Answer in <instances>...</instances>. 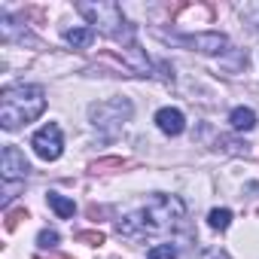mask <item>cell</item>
<instances>
[{"mask_svg":"<svg viewBox=\"0 0 259 259\" xmlns=\"http://www.w3.org/2000/svg\"><path fill=\"white\" fill-rule=\"evenodd\" d=\"M183 220H186V207L177 195H153L147 201V207L122 217L116 223V229L125 238H153V235L180 229Z\"/></svg>","mask_w":259,"mask_h":259,"instance_id":"1","label":"cell"},{"mask_svg":"<svg viewBox=\"0 0 259 259\" xmlns=\"http://www.w3.org/2000/svg\"><path fill=\"white\" fill-rule=\"evenodd\" d=\"M43 110H46L43 85L16 82V85H7L4 95H0V125H4V132H16L19 125L34 122Z\"/></svg>","mask_w":259,"mask_h":259,"instance_id":"2","label":"cell"},{"mask_svg":"<svg viewBox=\"0 0 259 259\" xmlns=\"http://www.w3.org/2000/svg\"><path fill=\"white\" fill-rule=\"evenodd\" d=\"M76 10L89 19V25H95V31L107 34L116 43H125V49L135 46V28L128 25L119 4H76Z\"/></svg>","mask_w":259,"mask_h":259,"instance_id":"3","label":"cell"},{"mask_svg":"<svg viewBox=\"0 0 259 259\" xmlns=\"http://www.w3.org/2000/svg\"><path fill=\"white\" fill-rule=\"evenodd\" d=\"M135 107L128 98H110V101H101V104H92L89 107V119L95 128H104L107 135H116L119 128L132 119Z\"/></svg>","mask_w":259,"mask_h":259,"instance_id":"4","label":"cell"},{"mask_svg":"<svg viewBox=\"0 0 259 259\" xmlns=\"http://www.w3.org/2000/svg\"><path fill=\"white\" fill-rule=\"evenodd\" d=\"M31 147H34V153H37L43 162H55V159H61V153H64L61 128H58L55 122H46L40 132L31 138Z\"/></svg>","mask_w":259,"mask_h":259,"instance_id":"5","label":"cell"},{"mask_svg":"<svg viewBox=\"0 0 259 259\" xmlns=\"http://www.w3.org/2000/svg\"><path fill=\"white\" fill-rule=\"evenodd\" d=\"M31 174V165L25 159V153L19 147H4V159H0V177H4L7 186H13L16 180H25Z\"/></svg>","mask_w":259,"mask_h":259,"instance_id":"6","label":"cell"},{"mask_svg":"<svg viewBox=\"0 0 259 259\" xmlns=\"http://www.w3.org/2000/svg\"><path fill=\"white\" fill-rule=\"evenodd\" d=\"M183 46L189 49H198L204 55H220L229 49V37L220 34V31H201V34H186V37H177Z\"/></svg>","mask_w":259,"mask_h":259,"instance_id":"7","label":"cell"},{"mask_svg":"<svg viewBox=\"0 0 259 259\" xmlns=\"http://www.w3.org/2000/svg\"><path fill=\"white\" fill-rule=\"evenodd\" d=\"M156 125H159V132L168 135V138H177L186 132V116L177 110V107H162L156 113Z\"/></svg>","mask_w":259,"mask_h":259,"instance_id":"8","label":"cell"},{"mask_svg":"<svg viewBox=\"0 0 259 259\" xmlns=\"http://www.w3.org/2000/svg\"><path fill=\"white\" fill-rule=\"evenodd\" d=\"M229 125L235 128V132H253L256 128V113L250 107H235L229 113Z\"/></svg>","mask_w":259,"mask_h":259,"instance_id":"9","label":"cell"},{"mask_svg":"<svg viewBox=\"0 0 259 259\" xmlns=\"http://www.w3.org/2000/svg\"><path fill=\"white\" fill-rule=\"evenodd\" d=\"M46 201H49V207H52L61 220H70V217L76 213L73 198H67V195H61V192H49V195H46Z\"/></svg>","mask_w":259,"mask_h":259,"instance_id":"10","label":"cell"},{"mask_svg":"<svg viewBox=\"0 0 259 259\" xmlns=\"http://www.w3.org/2000/svg\"><path fill=\"white\" fill-rule=\"evenodd\" d=\"M92 40H95V28H70V31H64V43L73 46V49H85V46H92Z\"/></svg>","mask_w":259,"mask_h":259,"instance_id":"11","label":"cell"},{"mask_svg":"<svg viewBox=\"0 0 259 259\" xmlns=\"http://www.w3.org/2000/svg\"><path fill=\"white\" fill-rule=\"evenodd\" d=\"M207 226L217 229V232H226V229L232 226V210H229V207H213V210L207 213Z\"/></svg>","mask_w":259,"mask_h":259,"instance_id":"12","label":"cell"},{"mask_svg":"<svg viewBox=\"0 0 259 259\" xmlns=\"http://www.w3.org/2000/svg\"><path fill=\"white\" fill-rule=\"evenodd\" d=\"M37 247H40V250H55V247H58V232H55V229H43V232L37 235Z\"/></svg>","mask_w":259,"mask_h":259,"instance_id":"13","label":"cell"},{"mask_svg":"<svg viewBox=\"0 0 259 259\" xmlns=\"http://www.w3.org/2000/svg\"><path fill=\"white\" fill-rule=\"evenodd\" d=\"M147 259H177V247L174 244H156L147 253Z\"/></svg>","mask_w":259,"mask_h":259,"instance_id":"14","label":"cell"},{"mask_svg":"<svg viewBox=\"0 0 259 259\" xmlns=\"http://www.w3.org/2000/svg\"><path fill=\"white\" fill-rule=\"evenodd\" d=\"M79 241H89V244H104V235H101V232H85V235H79Z\"/></svg>","mask_w":259,"mask_h":259,"instance_id":"15","label":"cell"},{"mask_svg":"<svg viewBox=\"0 0 259 259\" xmlns=\"http://www.w3.org/2000/svg\"><path fill=\"white\" fill-rule=\"evenodd\" d=\"M247 22L253 25V31L259 34V7H253V10H247Z\"/></svg>","mask_w":259,"mask_h":259,"instance_id":"16","label":"cell"},{"mask_svg":"<svg viewBox=\"0 0 259 259\" xmlns=\"http://www.w3.org/2000/svg\"><path fill=\"white\" fill-rule=\"evenodd\" d=\"M210 259H229V256H223V253H213V256H210Z\"/></svg>","mask_w":259,"mask_h":259,"instance_id":"17","label":"cell"}]
</instances>
